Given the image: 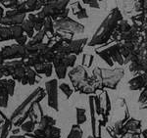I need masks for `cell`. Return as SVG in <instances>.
Here are the masks:
<instances>
[{
  "label": "cell",
  "instance_id": "6da1fadb",
  "mask_svg": "<svg viewBox=\"0 0 147 138\" xmlns=\"http://www.w3.org/2000/svg\"><path fill=\"white\" fill-rule=\"evenodd\" d=\"M123 20V15L119 8H114L110 14L102 22L100 27L96 30L95 34L88 42V46H96L107 43L112 38L117 26Z\"/></svg>",
  "mask_w": 147,
  "mask_h": 138
},
{
  "label": "cell",
  "instance_id": "7a4b0ae2",
  "mask_svg": "<svg viewBox=\"0 0 147 138\" xmlns=\"http://www.w3.org/2000/svg\"><path fill=\"white\" fill-rule=\"evenodd\" d=\"M54 30L57 32L65 33V34L74 35L75 33H82L84 32V27L79 22L72 20L70 18H63L55 21L54 23Z\"/></svg>",
  "mask_w": 147,
  "mask_h": 138
},
{
  "label": "cell",
  "instance_id": "3957f363",
  "mask_svg": "<svg viewBox=\"0 0 147 138\" xmlns=\"http://www.w3.org/2000/svg\"><path fill=\"white\" fill-rule=\"evenodd\" d=\"M102 73V87L109 89H116L118 83L124 77L125 73L123 69H116V70H108V69H101Z\"/></svg>",
  "mask_w": 147,
  "mask_h": 138
},
{
  "label": "cell",
  "instance_id": "277c9868",
  "mask_svg": "<svg viewBox=\"0 0 147 138\" xmlns=\"http://www.w3.org/2000/svg\"><path fill=\"white\" fill-rule=\"evenodd\" d=\"M69 77L77 92H80V89L88 83V75L86 70L82 66H77L73 68V70H71L69 73Z\"/></svg>",
  "mask_w": 147,
  "mask_h": 138
},
{
  "label": "cell",
  "instance_id": "5b68a950",
  "mask_svg": "<svg viewBox=\"0 0 147 138\" xmlns=\"http://www.w3.org/2000/svg\"><path fill=\"white\" fill-rule=\"evenodd\" d=\"M1 54L4 60H12V59L17 58H21V60H25L28 58L26 45L21 46L19 44H12L9 46H4L1 49Z\"/></svg>",
  "mask_w": 147,
  "mask_h": 138
},
{
  "label": "cell",
  "instance_id": "8992f818",
  "mask_svg": "<svg viewBox=\"0 0 147 138\" xmlns=\"http://www.w3.org/2000/svg\"><path fill=\"white\" fill-rule=\"evenodd\" d=\"M44 96H45V92H44V90L42 88H37L35 91L32 92V94H30V96H28V98L26 99L25 102H23L22 105H21L17 110H15V112L13 113V115L11 116V120H14L16 118H18L20 115H22L23 113H25L26 109H27L28 105H32V103H39V101H41L42 99L44 98Z\"/></svg>",
  "mask_w": 147,
  "mask_h": 138
},
{
  "label": "cell",
  "instance_id": "52a82bcc",
  "mask_svg": "<svg viewBox=\"0 0 147 138\" xmlns=\"http://www.w3.org/2000/svg\"><path fill=\"white\" fill-rule=\"evenodd\" d=\"M26 20V14L20 13L18 10H8L5 12V16L0 19L1 26H21Z\"/></svg>",
  "mask_w": 147,
  "mask_h": 138
},
{
  "label": "cell",
  "instance_id": "ba28073f",
  "mask_svg": "<svg viewBox=\"0 0 147 138\" xmlns=\"http://www.w3.org/2000/svg\"><path fill=\"white\" fill-rule=\"evenodd\" d=\"M45 91L48 97V106L54 109L56 112L59 111L58 106V82L57 79H51L45 82Z\"/></svg>",
  "mask_w": 147,
  "mask_h": 138
},
{
  "label": "cell",
  "instance_id": "9c48e42d",
  "mask_svg": "<svg viewBox=\"0 0 147 138\" xmlns=\"http://www.w3.org/2000/svg\"><path fill=\"white\" fill-rule=\"evenodd\" d=\"M43 5H42V1H36V0H28V1H20L15 10H18L20 13L26 14L28 12H34L41 9Z\"/></svg>",
  "mask_w": 147,
  "mask_h": 138
},
{
  "label": "cell",
  "instance_id": "30bf717a",
  "mask_svg": "<svg viewBox=\"0 0 147 138\" xmlns=\"http://www.w3.org/2000/svg\"><path fill=\"white\" fill-rule=\"evenodd\" d=\"M24 66H25V64L22 60H15L8 62V63H4L0 65V73H2L3 77H8V75H13L17 69Z\"/></svg>",
  "mask_w": 147,
  "mask_h": 138
},
{
  "label": "cell",
  "instance_id": "8fae6325",
  "mask_svg": "<svg viewBox=\"0 0 147 138\" xmlns=\"http://www.w3.org/2000/svg\"><path fill=\"white\" fill-rule=\"evenodd\" d=\"M63 56L64 55H61V54H56L55 58H54L53 62H52V65L55 68V73L58 79H64L66 77V75H67L68 68L64 65L62 62Z\"/></svg>",
  "mask_w": 147,
  "mask_h": 138
},
{
  "label": "cell",
  "instance_id": "7c38bea8",
  "mask_svg": "<svg viewBox=\"0 0 147 138\" xmlns=\"http://www.w3.org/2000/svg\"><path fill=\"white\" fill-rule=\"evenodd\" d=\"M105 50L108 52V54L110 55L111 59H112V61L114 63H118L119 65H124L125 60H124V58H123L122 54H121V51H120V43L114 44L112 46L106 48Z\"/></svg>",
  "mask_w": 147,
  "mask_h": 138
},
{
  "label": "cell",
  "instance_id": "4fadbf2b",
  "mask_svg": "<svg viewBox=\"0 0 147 138\" xmlns=\"http://www.w3.org/2000/svg\"><path fill=\"white\" fill-rule=\"evenodd\" d=\"M141 122L136 118H129L124 123V127L127 134H141Z\"/></svg>",
  "mask_w": 147,
  "mask_h": 138
},
{
  "label": "cell",
  "instance_id": "5bb4252c",
  "mask_svg": "<svg viewBox=\"0 0 147 138\" xmlns=\"http://www.w3.org/2000/svg\"><path fill=\"white\" fill-rule=\"evenodd\" d=\"M67 44L69 45L71 49V53L73 55H79L82 52V49L85 46V44L87 43V38H82L78 40H68Z\"/></svg>",
  "mask_w": 147,
  "mask_h": 138
},
{
  "label": "cell",
  "instance_id": "9a60e30c",
  "mask_svg": "<svg viewBox=\"0 0 147 138\" xmlns=\"http://www.w3.org/2000/svg\"><path fill=\"white\" fill-rule=\"evenodd\" d=\"M147 85V77L142 75H137L136 77L131 78L129 81V87L130 90H139L144 88Z\"/></svg>",
  "mask_w": 147,
  "mask_h": 138
},
{
  "label": "cell",
  "instance_id": "2e32d148",
  "mask_svg": "<svg viewBox=\"0 0 147 138\" xmlns=\"http://www.w3.org/2000/svg\"><path fill=\"white\" fill-rule=\"evenodd\" d=\"M71 8H72L73 14L75 16H77L78 19L88 18V15H87V13H86V10H85L84 8H82L79 1H76V2H74V3L71 4Z\"/></svg>",
  "mask_w": 147,
  "mask_h": 138
},
{
  "label": "cell",
  "instance_id": "e0dca14e",
  "mask_svg": "<svg viewBox=\"0 0 147 138\" xmlns=\"http://www.w3.org/2000/svg\"><path fill=\"white\" fill-rule=\"evenodd\" d=\"M42 30L45 33V35H48L50 39H52V37H54V35H55V30H54V22L51 18H46L44 20Z\"/></svg>",
  "mask_w": 147,
  "mask_h": 138
},
{
  "label": "cell",
  "instance_id": "ac0fdd59",
  "mask_svg": "<svg viewBox=\"0 0 147 138\" xmlns=\"http://www.w3.org/2000/svg\"><path fill=\"white\" fill-rule=\"evenodd\" d=\"M38 125H39V127H38L39 129L45 130V129H47L48 127H55L56 120H54L53 118H51L50 116H43L41 118H40Z\"/></svg>",
  "mask_w": 147,
  "mask_h": 138
},
{
  "label": "cell",
  "instance_id": "d6986e66",
  "mask_svg": "<svg viewBox=\"0 0 147 138\" xmlns=\"http://www.w3.org/2000/svg\"><path fill=\"white\" fill-rule=\"evenodd\" d=\"M22 28L24 30V32L27 33V36L28 38L32 39L34 35V25L28 20H25V22L22 24Z\"/></svg>",
  "mask_w": 147,
  "mask_h": 138
},
{
  "label": "cell",
  "instance_id": "ffe728a7",
  "mask_svg": "<svg viewBox=\"0 0 147 138\" xmlns=\"http://www.w3.org/2000/svg\"><path fill=\"white\" fill-rule=\"evenodd\" d=\"M36 75H37V73H35L34 70H32V68L26 66V77H27V80H28V84L34 85L37 81Z\"/></svg>",
  "mask_w": 147,
  "mask_h": 138
},
{
  "label": "cell",
  "instance_id": "44dd1931",
  "mask_svg": "<svg viewBox=\"0 0 147 138\" xmlns=\"http://www.w3.org/2000/svg\"><path fill=\"white\" fill-rule=\"evenodd\" d=\"M45 131V138H60L61 137V129L56 127H48Z\"/></svg>",
  "mask_w": 147,
  "mask_h": 138
},
{
  "label": "cell",
  "instance_id": "7402d4cb",
  "mask_svg": "<svg viewBox=\"0 0 147 138\" xmlns=\"http://www.w3.org/2000/svg\"><path fill=\"white\" fill-rule=\"evenodd\" d=\"M12 39V34L10 32V28L4 27L0 25V42L7 41V40Z\"/></svg>",
  "mask_w": 147,
  "mask_h": 138
},
{
  "label": "cell",
  "instance_id": "603a6c76",
  "mask_svg": "<svg viewBox=\"0 0 147 138\" xmlns=\"http://www.w3.org/2000/svg\"><path fill=\"white\" fill-rule=\"evenodd\" d=\"M12 123L11 120L5 118V123L2 125L1 128H0V138H7L9 134V131L11 130Z\"/></svg>",
  "mask_w": 147,
  "mask_h": 138
},
{
  "label": "cell",
  "instance_id": "cb8c5ba5",
  "mask_svg": "<svg viewBox=\"0 0 147 138\" xmlns=\"http://www.w3.org/2000/svg\"><path fill=\"white\" fill-rule=\"evenodd\" d=\"M10 28V32L12 34V39H18L19 37L23 36L24 35V30L22 28V25L21 26H12Z\"/></svg>",
  "mask_w": 147,
  "mask_h": 138
},
{
  "label": "cell",
  "instance_id": "d4e9b609",
  "mask_svg": "<svg viewBox=\"0 0 147 138\" xmlns=\"http://www.w3.org/2000/svg\"><path fill=\"white\" fill-rule=\"evenodd\" d=\"M44 37H45V33H44L43 30H40V32L35 33V34L34 35V37L30 39V41L28 42V44H30V45H39V44L42 43Z\"/></svg>",
  "mask_w": 147,
  "mask_h": 138
},
{
  "label": "cell",
  "instance_id": "484cf974",
  "mask_svg": "<svg viewBox=\"0 0 147 138\" xmlns=\"http://www.w3.org/2000/svg\"><path fill=\"white\" fill-rule=\"evenodd\" d=\"M76 111H77V125H84L87 120L86 115H85V110L84 108H79V107H77Z\"/></svg>",
  "mask_w": 147,
  "mask_h": 138
},
{
  "label": "cell",
  "instance_id": "4316f807",
  "mask_svg": "<svg viewBox=\"0 0 147 138\" xmlns=\"http://www.w3.org/2000/svg\"><path fill=\"white\" fill-rule=\"evenodd\" d=\"M67 138H82V130L80 127V125H73Z\"/></svg>",
  "mask_w": 147,
  "mask_h": 138
},
{
  "label": "cell",
  "instance_id": "83f0119b",
  "mask_svg": "<svg viewBox=\"0 0 147 138\" xmlns=\"http://www.w3.org/2000/svg\"><path fill=\"white\" fill-rule=\"evenodd\" d=\"M96 54H97V55H98L99 57H100L102 60L105 61L106 63H107L110 67H113V66H114V62L112 61V59H111L110 55H109L108 52L106 51L105 49L101 50V51H99V50H96Z\"/></svg>",
  "mask_w": 147,
  "mask_h": 138
},
{
  "label": "cell",
  "instance_id": "f1b7e54d",
  "mask_svg": "<svg viewBox=\"0 0 147 138\" xmlns=\"http://www.w3.org/2000/svg\"><path fill=\"white\" fill-rule=\"evenodd\" d=\"M76 61H77V56L73 55V54H71V55H67V56H63V59H62L63 64L67 67V68H69V67L73 68V67L75 66Z\"/></svg>",
  "mask_w": 147,
  "mask_h": 138
},
{
  "label": "cell",
  "instance_id": "f546056e",
  "mask_svg": "<svg viewBox=\"0 0 147 138\" xmlns=\"http://www.w3.org/2000/svg\"><path fill=\"white\" fill-rule=\"evenodd\" d=\"M34 125L35 123L32 120H28L21 125V129L26 133H32V131H34Z\"/></svg>",
  "mask_w": 147,
  "mask_h": 138
},
{
  "label": "cell",
  "instance_id": "4dcf8cb0",
  "mask_svg": "<svg viewBox=\"0 0 147 138\" xmlns=\"http://www.w3.org/2000/svg\"><path fill=\"white\" fill-rule=\"evenodd\" d=\"M8 100H9V94L5 89L0 93V107L1 108H7L8 106Z\"/></svg>",
  "mask_w": 147,
  "mask_h": 138
},
{
  "label": "cell",
  "instance_id": "1f68e13d",
  "mask_svg": "<svg viewBox=\"0 0 147 138\" xmlns=\"http://www.w3.org/2000/svg\"><path fill=\"white\" fill-rule=\"evenodd\" d=\"M134 9L136 12H141V13H147V0L144 1H136L134 4Z\"/></svg>",
  "mask_w": 147,
  "mask_h": 138
},
{
  "label": "cell",
  "instance_id": "d6a6232c",
  "mask_svg": "<svg viewBox=\"0 0 147 138\" xmlns=\"http://www.w3.org/2000/svg\"><path fill=\"white\" fill-rule=\"evenodd\" d=\"M59 89H60L61 91H62L63 93L66 95V97H67V98H70V97L72 96L73 89L71 88L70 85L67 84V83H61V84L59 85Z\"/></svg>",
  "mask_w": 147,
  "mask_h": 138
},
{
  "label": "cell",
  "instance_id": "836d02e7",
  "mask_svg": "<svg viewBox=\"0 0 147 138\" xmlns=\"http://www.w3.org/2000/svg\"><path fill=\"white\" fill-rule=\"evenodd\" d=\"M18 0H0V3L2 4L3 6L7 7V8H11V9H16L19 4Z\"/></svg>",
  "mask_w": 147,
  "mask_h": 138
},
{
  "label": "cell",
  "instance_id": "e575fe53",
  "mask_svg": "<svg viewBox=\"0 0 147 138\" xmlns=\"http://www.w3.org/2000/svg\"><path fill=\"white\" fill-rule=\"evenodd\" d=\"M94 57L92 55H87V54H84L82 56V65L80 66H85L86 68H90L92 65V62H93Z\"/></svg>",
  "mask_w": 147,
  "mask_h": 138
},
{
  "label": "cell",
  "instance_id": "d590c367",
  "mask_svg": "<svg viewBox=\"0 0 147 138\" xmlns=\"http://www.w3.org/2000/svg\"><path fill=\"white\" fill-rule=\"evenodd\" d=\"M6 90L8 92L9 96H13L14 91H15V80L7 79L6 81Z\"/></svg>",
  "mask_w": 147,
  "mask_h": 138
},
{
  "label": "cell",
  "instance_id": "8d00e7d4",
  "mask_svg": "<svg viewBox=\"0 0 147 138\" xmlns=\"http://www.w3.org/2000/svg\"><path fill=\"white\" fill-rule=\"evenodd\" d=\"M46 68H47V63L39 64V65L34 67V72L39 73V75H40V73H45Z\"/></svg>",
  "mask_w": 147,
  "mask_h": 138
},
{
  "label": "cell",
  "instance_id": "74e56055",
  "mask_svg": "<svg viewBox=\"0 0 147 138\" xmlns=\"http://www.w3.org/2000/svg\"><path fill=\"white\" fill-rule=\"evenodd\" d=\"M138 102L141 104H145L147 102V85L143 88L142 90L140 96H139V99H138Z\"/></svg>",
  "mask_w": 147,
  "mask_h": 138
},
{
  "label": "cell",
  "instance_id": "f35d334b",
  "mask_svg": "<svg viewBox=\"0 0 147 138\" xmlns=\"http://www.w3.org/2000/svg\"><path fill=\"white\" fill-rule=\"evenodd\" d=\"M82 2H84V4H86V5L92 7V8H97V9H98L99 7H100V6H99L98 1H96V0H84Z\"/></svg>",
  "mask_w": 147,
  "mask_h": 138
},
{
  "label": "cell",
  "instance_id": "ab89813d",
  "mask_svg": "<svg viewBox=\"0 0 147 138\" xmlns=\"http://www.w3.org/2000/svg\"><path fill=\"white\" fill-rule=\"evenodd\" d=\"M27 41H28V36H27V35H25V34H24L23 36L19 37L18 39H16L17 44L21 45V46H25V45L27 44Z\"/></svg>",
  "mask_w": 147,
  "mask_h": 138
},
{
  "label": "cell",
  "instance_id": "60d3db41",
  "mask_svg": "<svg viewBox=\"0 0 147 138\" xmlns=\"http://www.w3.org/2000/svg\"><path fill=\"white\" fill-rule=\"evenodd\" d=\"M6 81L7 79H0V93L6 89Z\"/></svg>",
  "mask_w": 147,
  "mask_h": 138
},
{
  "label": "cell",
  "instance_id": "b9f144b4",
  "mask_svg": "<svg viewBox=\"0 0 147 138\" xmlns=\"http://www.w3.org/2000/svg\"><path fill=\"white\" fill-rule=\"evenodd\" d=\"M125 138H140V134H127Z\"/></svg>",
  "mask_w": 147,
  "mask_h": 138
},
{
  "label": "cell",
  "instance_id": "7bdbcfd3",
  "mask_svg": "<svg viewBox=\"0 0 147 138\" xmlns=\"http://www.w3.org/2000/svg\"><path fill=\"white\" fill-rule=\"evenodd\" d=\"M10 138H26L24 135H11Z\"/></svg>",
  "mask_w": 147,
  "mask_h": 138
},
{
  "label": "cell",
  "instance_id": "ee69618b",
  "mask_svg": "<svg viewBox=\"0 0 147 138\" xmlns=\"http://www.w3.org/2000/svg\"><path fill=\"white\" fill-rule=\"evenodd\" d=\"M2 64H4V59H3V57H2L1 51H0V65H2Z\"/></svg>",
  "mask_w": 147,
  "mask_h": 138
},
{
  "label": "cell",
  "instance_id": "f6af8a7d",
  "mask_svg": "<svg viewBox=\"0 0 147 138\" xmlns=\"http://www.w3.org/2000/svg\"><path fill=\"white\" fill-rule=\"evenodd\" d=\"M19 132H20V129H18V128H17V129H13V130H12V133H13V135L18 134Z\"/></svg>",
  "mask_w": 147,
  "mask_h": 138
},
{
  "label": "cell",
  "instance_id": "bcb514c9",
  "mask_svg": "<svg viewBox=\"0 0 147 138\" xmlns=\"http://www.w3.org/2000/svg\"><path fill=\"white\" fill-rule=\"evenodd\" d=\"M2 77H3V75H2V73H0V78H1Z\"/></svg>",
  "mask_w": 147,
  "mask_h": 138
},
{
  "label": "cell",
  "instance_id": "7dc6e473",
  "mask_svg": "<svg viewBox=\"0 0 147 138\" xmlns=\"http://www.w3.org/2000/svg\"><path fill=\"white\" fill-rule=\"evenodd\" d=\"M87 138H93V136H89V137H87Z\"/></svg>",
  "mask_w": 147,
  "mask_h": 138
}]
</instances>
